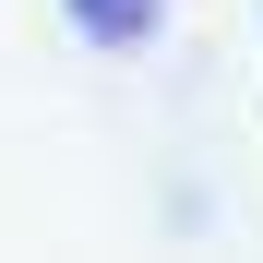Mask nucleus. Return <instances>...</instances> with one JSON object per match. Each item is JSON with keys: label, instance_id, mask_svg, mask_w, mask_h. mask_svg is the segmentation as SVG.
Listing matches in <instances>:
<instances>
[{"label": "nucleus", "instance_id": "obj_1", "mask_svg": "<svg viewBox=\"0 0 263 263\" xmlns=\"http://www.w3.org/2000/svg\"><path fill=\"white\" fill-rule=\"evenodd\" d=\"M60 12H72L84 48H108V60H132V48H156V36H167V0H60Z\"/></svg>", "mask_w": 263, "mask_h": 263}]
</instances>
